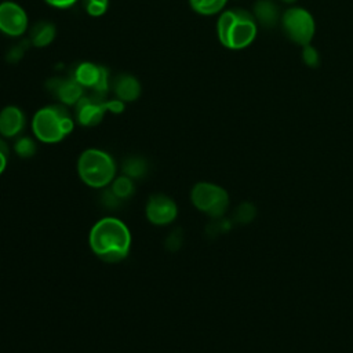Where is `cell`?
I'll use <instances>...</instances> for the list:
<instances>
[{"mask_svg": "<svg viewBox=\"0 0 353 353\" xmlns=\"http://www.w3.org/2000/svg\"><path fill=\"white\" fill-rule=\"evenodd\" d=\"M108 0H85L84 7L90 15L99 17L108 10Z\"/></svg>", "mask_w": 353, "mask_h": 353, "instance_id": "21", "label": "cell"}, {"mask_svg": "<svg viewBox=\"0 0 353 353\" xmlns=\"http://www.w3.org/2000/svg\"><path fill=\"white\" fill-rule=\"evenodd\" d=\"M79 0H46L47 4L57 7V8H68L72 7L73 4H76Z\"/></svg>", "mask_w": 353, "mask_h": 353, "instance_id": "24", "label": "cell"}, {"mask_svg": "<svg viewBox=\"0 0 353 353\" xmlns=\"http://www.w3.org/2000/svg\"><path fill=\"white\" fill-rule=\"evenodd\" d=\"M74 80L83 87L105 92L108 90V70L92 62H83L74 70Z\"/></svg>", "mask_w": 353, "mask_h": 353, "instance_id": "9", "label": "cell"}, {"mask_svg": "<svg viewBox=\"0 0 353 353\" xmlns=\"http://www.w3.org/2000/svg\"><path fill=\"white\" fill-rule=\"evenodd\" d=\"M145 214L150 223L164 226L174 222L178 215V207L170 196L164 193H154L148 199Z\"/></svg>", "mask_w": 353, "mask_h": 353, "instance_id": "7", "label": "cell"}, {"mask_svg": "<svg viewBox=\"0 0 353 353\" xmlns=\"http://www.w3.org/2000/svg\"><path fill=\"white\" fill-rule=\"evenodd\" d=\"M302 59L305 65L309 68H317L320 63V55L317 50L310 44H306L302 47Z\"/></svg>", "mask_w": 353, "mask_h": 353, "instance_id": "20", "label": "cell"}, {"mask_svg": "<svg viewBox=\"0 0 353 353\" xmlns=\"http://www.w3.org/2000/svg\"><path fill=\"white\" fill-rule=\"evenodd\" d=\"M25 114L14 105L6 106L0 112V135L3 138H14L25 128Z\"/></svg>", "mask_w": 353, "mask_h": 353, "instance_id": "11", "label": "cell"}, {"mask_svg": "<svg viewBox=\"0 0 353 353\" xmlns=\"http://www.w3.org/2000/svg\"><path fill=\"white\" fill-rule=\"evenodd\" d=\"M88 244L99 259L116 263L123 261L130 252L131 232L121 219L105 216L91 228Z\"/></svg>", "mask_w": 353, "mask_h": 353, "instance_id": "1", "label": "cell"}, {"mask_svg": "<svg viewBox=\"0 0 353 353\" xmlns=\"http://www.w3.org/2000/svg\"><path fill=\"white\" fill-rule=\"evenodd\" d=\"M148 164L141 157H128L123 163V172L130 178H141L146 174Z\"/></svg>", "mask_w": 353, "mask_h": 353, "instance_id": "18", "label": "cell"}, {"mask_svg": "<svg viewBox=\"0 0 353 353\" xmlns=\"http://www.w3.org/2000/svg\"><path fill=\"white\" fill-rule=\"evenodd\" d=\"M135 190L132 178L127 176V175H121L113 179V182L110 183V193L117 199V200H124L132 196Z\"/></svg>", "mask_w": 353, "mask_h": 353, "instance_id": "16", "label": "cell"}, {"mask_svg": "<svg viewBox=\"0 0 353 353\" xmlns=\"http://www.w3.org/2000/svg\"><path fill=\"white\" fill-rule=\"evenodd\" d=\"M258 33V23L251 12L243 8L222 11L216 22L221 44L229 50H243L252 44Z\"/></svg>", "mask_w": 353, "mask_h": 353, "instance_id": "2", "label": "cell"}, {"mask_svg": "<svg viewBox=\"0 0 353 353\" xmlns=\"http://www.w3.org/2000/svg\"><path fill=\"white\" fill-rule=\"evenodd\" d=\"M77 174L90 188L101 189L116 178V161L108 152L90 148L79 156Z\"/></svg>", "mask_w": 353, "mask_h": 353, "instance_id": "4", "label": "cell"}, {"mask_svg": "<svg viewBox=\"0 0 353 353\" xmlns=\"http://www.w3.org/2000/svg\"><path fill=\"white\" fill-rule=\"evenodd\" d=\"M105 108H106V110H109L112 113H120L124 109V102L121 99L108 101V102H105Z\"/></svg>", "mask_w": 353, "mask_h": 353, "instance_id": "23", "label": "cell"}, {"mask_svg": "<svg viewBox=\"0 0 353 353\" xmlns=\"http://www.w3.org/2000/svg\"><path fill=\"white\" fill-rule=\"evenodd\" d=\"M28 15L25 10L14 1L0 3V32L7 36H22L28 29Z\"/></svg>", "mask_w": 353, "mask_h": 353, "instance_id": "8", "label": "cell"}, {"mask_svg": "<svg viewBox=\"0 0 353 353\" xmlns=\"http://www.w3.org/2000/svg\"><path fill=\"white\" fill-rule=\"evenodd\" d=\"M114 91L117 98L123 102H132L141 94V84L134 76L123 74L116 80Z\"/></svg>", "mask_w": 353, "mask_h": 353, "instance_id": "14", "label": "cell"}, {"mask_svg": "<svg viewBox=\"0 0 353 353\" xmlns=\"http://www.w3.org/2000/svg\"><path fill=\"white\" fill-rule=\"evenodd\" d=\"M15 153L22 159H29L36 153V142L29 137H21L14 145Z\"/></svg>", "mask_w": 353, "mask_h": 353, "instance_id": "19", "label": "cell"}, {"mask_svg": "<svg viewBox=\"0 0 353 353\" xmlns=\"http://www.w3.org/2000/svg\"><path fill=\"white\" fill-rule=\"evenodd\" d=\"M190 200L199 211L212 218H221L229 207L228 192L211 182H197L190 192Z\"/></svg>", "mask_w": 353, "mask_h": 353, "instance_id": "5", "label": "cell"}, {"mask_svg": "<svg viewBox=\"0 0 353 353\" xmlns=\"http://www.w3.org/2000/svg\"><path fill=\"white\" fill-rule=\"evenodd\" d=\"M283 32L285 36L298 46L310 44L316 25L312 14L302 7H291L281 14L280 18Z\"/></svg>", "mask_w": 353, "mask_h": 353, "instance_id": "6", "label": "cell"}, {"mask_svg": "<svg viewBox=\"0 0 353 353\" xmlns=\"http://www.w3.org/2000/svg\"><path fill=\"white\" fill-rule=\"evenodd\" d=\"M190 7L201 15H215L221 12L228 0H189Z\"/></svg>", "mask_w": 353, "mask_h": 353, "instance_id": "17", "label": "cell"}, {"mask_svg": "<svg viewBox=\"0 0 353 353\" xmlns=\"http://www.w3.org/2000/svg\"><path fill=\"white\" fill-rule=\"evenodd\" d=\"M106 112L105 102L94 98H81L76 103V117L81 125L92 127L101 123Z\"/></svg>", "mask_w": 353, "mask_h": 353, "instance_id": "10", "label": "cell"}, {"mask_svg": "<svg viewBox=\"0 0 353 353\" xmlns=\"http://www.w3.org/2000/svg\"><path fill=\"white\" fill-rule=\"evenodd\" d=\"M252 15L256 23L266 29L274 28L281 18L279 6L273 0H256L252 7Z\"/></svg>", "mask_w": 353, "mask_h": 353, "instance_id": "12", "label": "cell"}, {"mask_svg": "<svg viewBox=\"0 0 353 353\" xmlns=\"http://www.w3.org/2000/svg\"><path fill=\"white\" fill-rule=\"evenodd\" d=\"M8 146L6 143V141L3 139V137H0V175L3 174V171L7 167V161H8Z\"/></svg>", "mask_w": 353, "mask_h": 353, "instance_id": "22", "label": "cell"}, {"mask_svg": "<svg viewBox=\"0 0 353 353\" xmlns=\"http://www.w3.org/2000/svg\"><path fill=\"white\" fill-rule=\"evenodd\" d=\"M55 37V28L52 23L50 22H39L33 29H32V33H30V39H32V43L36 46V47H44L47 44H50Z\"/></svg>", "mask_w": 353, "mask_h": 353, "instance_id": "15", "label": "cell"}, {"mask_svg": "<svg viewBox=\"0 0 353 353\" xmlns=\"http://www.w3.org/2000/svg\"><path fill=\"white\" fill-rule=\"evenodd\" d=\"M59 101L65 105H76L83 98V85L73 80H58L54 88Z\"/></svg>", "mask_w": 353, "mask_h": 353, "instance_id": "13", "label": "cell"}, {"mask_svg": "<svg viewBox=\"0 0 353 353\" xmlns=\"http://www.w3.org/2000/svg\"><path fill=\"white\" fill-rule=\"evenodd\" d=\"M74 121L61 105H48L39 109L32 119L34 137L44 143H57L72 132Z\"/></svg>", "mask_w": 353, "mask_h": 353, "instance_id": "3", "label": "cell"}, {"mask_svg": "<svg viewBox=\"0 0 353 353\" xmlns=\"http://www.w3.org/2000/svg\"><path fill=\"white\" fill-rule=\"evenodd\" d=\"M280 1H283V3H287V4H294L296 0H280Z\"/></svg>", "mask_w": 353, "mask_h": 353, "instance_id": "25", "label": "cell"}]
</instances>
